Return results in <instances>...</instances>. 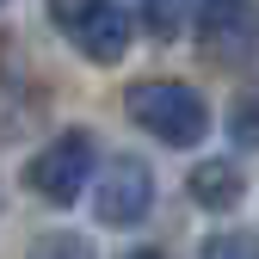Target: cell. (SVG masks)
I'll return each instance as SVG.
<instances>
[{"label": "cell", "mask_w": 259, "mask_h": 259, "mask_svg": "<svg viewBox=\"0 0 259 259\" xmlns=\"http://www.w3.org/2000/svg\"><path fill=\"white\" fill-rule=\"evenodd\" d=\"M148 210H154V167L136 160V154L111 160L99 173V185H93V216H99L105 229H136Z\"/></svg>", "instance_id": "obj_4"}, {"label": "cell", "mask_w": 259, "mask_h": 259, "mask_svg": "<svg viewBox=\"0 0 259 259\" xmlns=\"http://www.w3.org/2000/svg\"><path fill=\"white\" fill-rule=\"evenodd\" d=\"M191 31H198V50L210 62L247 68V62L259 56V0H204L198 19H191Z\"/></svg>", "instance_id": "obj_2"}, {"label": "cell", "mask_w": 259, "mask_h": 259, "mask_svg": "<svg viewBox=\"0 0 259 259\" xmlns=\"http://www.w3.org/2000/svg\"><path fill=\"white\" fill-rule=\"evenodd\" d=\"M229 130H235L241 142H259V105H253V99H247V105H235V123H229Z\"/></svg>", "instance_id": "obj_11"}, {"label": "cell", "mask_w": 259, "mask_h": 259, "mask_svg": "<svg viewBox=\"0 0 259 259\" xmlns=\"http://www.w3.org/2000/svg\"><path fill=\"white\" fill-rule=\"evenodd\" d=\"M105 7H111V0H50V19L62 25V37L74 44V37H80V31H87L93 19H99Z\"/></svg>", "instance_id": "obj_7"}, {"label": "cell", "mask_w": 259, "mask_h": 259, "mask_svg": "<svg viewBox=\"0 0 259 259\" xmlns=\"http://www.w3.org/2000/svg\"><path fill=\"white\" fill-rule=\"evenodd\" d=\"M123 259H160V253H148V247H142V253H123Z\"/></svg>", "instance_id": "obj_12"}, {"label": "cell", "mask_w": 259, "mask_h": 259, "mask_svg": "<svg viewBox=\"0 0 259 259\" xmlns=\"http://www.w3.org/2000/svg\"><path fill=\"white\" fill-rule=\"evenodd\" d=\"M204 259H259V235H247V229H222V235L204 241Z\"/></svg>", "instance_id": "obj_8"}, {"label": "cell", "mask_w": 259, "mask_h": 259, "mask_svg": "<svg viewBox=\"0 0 259 259\" xmlns=\"http://www.w3.org/2000/svg\"><path fill=\"white\" fill-rule=\"evenodd\" d=\"M142 25L154 31V37H179V25H185V0H142Z\"/></svg>", "instance_id": "obj_9"}, {"label": "cell", "mask_w": 259, "mask_h": 259, "mask_svg": "<svg viewBox=\"0 0 259 259\" xmlns=\"http://www.w3.org/2000/svg\"><path fill=\"white\" fill-rule=\"evenodd\" d=\"M87 173H93V136L87 130H62L50 148H37V160L25 167V185L37 191L44 204H74L87 191Z\"/></svg>", "instance_id": "obj_3"}, {"label": "cell", "mask_w": 259, "mask_h": 259, "mask_svg": "<svg viewBox=\"0 0 259 259\" xmlns=\"http://www.w3.org/2000/svg\"><path fill=\"white\" fill-rule=\"evenodd\" d=\"M123 111L136 117L154 142H167V148H198L204 130H210L204 93L185 87V80H142V87H130L123 93Z\"/></svg>", "instance_id": "obj_1"}, {"label": "cell", "mask_w": 259, "mask_h": 259, "mask_svg": "<svg viewBox=\"0 0 259 259\" xmlns=\"http://www.w3.org/2000/svg\"><path fill=\"white\" fill-rule=\"evenodd\" d=\"M185 185H191V198H198L204 210H235L241 191H247V179H241L235 160H198V167L185 173Z\"/></svg>", "instance_id": "obj_6"}, {"label": "cell", "mask_w": 259, "mask_h": 259, "mask_svg": "<svg viewBox=\"0 0 259 259\" xmlns=\"http://www.w3.org/2000/svg\"><path fill=\"white\" fill-rule=\"evenodd\" d=\"M130 31H136L130 7H117V0H111V7H105V13H99V19H93L80 37H74V50H80L87 62H117V56L130 50Z\"/></svg>", "instance_id": "obj_5"}, {"label": "cell", "mask_w": 259, "mask_h": 259, "mask_svg": "<svg viewBox=\"0 0 259 259\" xmlns=\"http://www.w3.org/2000/svg\"><path fill=\"white\" fill-rule=\"evenodd\" d=\"M25 259H93V247L80 235H37Z\"/></svg>", "instance_id": "obj_10"}, {"label": "cell", "mask_w": 259, "mask_h": 259, "mask_svg": "<svg viewBox=\"0 0 259 259\" xmlns=\"http://www.w3.org/2000/svg\"><path fill=\"white\" fill-rule=\"evenodd\" d=\"M0 7H7V0H0Z\"/></svg>", "instance_id": "obj_14"}, {"label": "cell", "mask_w": 259, "mask_h": 259, "mask_svg": "<svg viewBox=\"0 0 259 259\" xmlns=\"http://www.w3.org/2000/svg\"><path fill=\"white\" fill-rule=\"evenodd\" d=\"M0 210H7V198H0Z\"/></svg>", "instance_id": "obj_13"}]
</instances>
